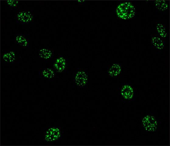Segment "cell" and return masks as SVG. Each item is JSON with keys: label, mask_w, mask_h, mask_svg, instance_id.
Returning <instances> with one entry per match:
<instances>
[{"label": "cell", "mask_w": 170, "mask_h": 146, "mask_svg": "<svg viewBox=\"0 0 170 146\" xmlns=\"http://www.w3.org/2000/svg\"><path fill=\"white\" fill-rule=\"evenodd\" d=\"M34 15L32 10L23 9L19 11L15 15L16 22L19 24H29L33 22Z\"/></svg>", "instance_id": "cell-5"}, {"label": "cell", "mask_w": 170, "mask_h": 146, "mask_svg": "<svg viewBox=\"0 0 170 146\" xmlns=\"http://www.w3.org/2000/svg\"><path fill=\"white\" fill-rule=\"evenodd\" d=\"M122 72L121 65L119 63H114L110 65L108 68V74L112 77H116L119 76Z\"/></svg>", "instance_id": "cell-12"}, {"label": "cell", "mask_w": 170, "mask_h": 146, "mask_svg": "<svg viewBox=\"0 0 170 146\" xmlns=\"http://www.w3.org/2000/svg\"><path fill=\"white\" fill-rule=\"evenodd\" d=\"M159 121L152 114H148L142 118L141 123L142 127L149 132H155L159 127Z\"/></svg>", "instance_id": "cell-4"}, {"label": "cell", "mask_w": 170, "mask_h": 146, "mask_svg": "<svg viewBox=\"0 0 170 146\" xmlns=\"http://www.w3.org/2000/svg\"><path fill=\"white\" fill-rule=\"evenodd\" d=\"M151 41L152 47L156 50L161 51L165 48V40L157 34L151 35Z\"/></svg>", "instance_id": "cell-8"}, {"label": "cell", "mask_w": 170, "mask_h": 146, "mask_svg": "<svg viewBox=\"0 0 170 146\" xmlns=\"http://www.w3.org/2000/svg\"><path fill=\"white\" fill-rule=\"evenodd\" d=\"M116 13L118 17L123 20L133 19L136 13V6L130 1L120 2L117 5Z\"/></svg>", "instance_id": "cell-1"}, {"label": "cell", "mask_w": 170, "mask_h": 146, "mask_svg": "<svg viewBox=\"0 0 170 146\" xmlns=\"http://www.w3.org/2000/svg\"><path fill=\"white\" fill-rule=\"evenodd\" d=\"M120 94L123 102L134 101L136 98L135 89L130 83L123 82L121 84Z\"/></svg>", "instance_id": "cell-2"}, {"label": "cell", "mask_w": 170, "mask_h": 146, "mask_svg": "<svg viewBox=\"0 0 170 146\" xmlns=\"http://www.w3.org/2000/svg\"><path fill=\"white\" fill-rule=\"evenodd\" d=\"M73 78L74 83L79 87H84L88 84V77L87 72L83 68L76 69L74 73Z\"/></svg>", "instance_id": "cell-6"}, {"label": "cell", "mask_w": 170, "mask_h": 146, "mask_svg": "<svg viewBox=\"0 0 170 146\" xmlns=\"http://www.w3.org/2000/svg\"><path fill=\"white\" fill-rule=\"evenodd\" d=\"M6 4L10 8L18 10L19 8V1L18 0H6Z\"/></svg>", "instance_id": "cell-16"}, {"label": "cell", "mask_w": 170, "mask_h": 146, "mask_svg": "<svg viewBox=\"0 0 170 146\" xmlns=\"http://www.w3.org/2000/svg\"><path fill=\"white\" fill-rule=\"evenodd\" d=\"M38 54L40 58L44 60H47L53 57L54 51L52 49L43 48L39 50Z\"/></svg>", "instance_id": "cell-14"}, {"label": "cell", "mask_w": 170, "mask_h": 146, "mask_svg": "<svg viewBox=\"0 0 170 146\" xmlns=\"http://www.w3.org/2000/svg\"><path fill=\"white\" fill-rule=\"evenodd\" d=\"M154 5L156 8L161 11H166L168 8V3L165 1H156Z\"/></svg>", "instance_id": "cell-15"}, {"label": "cell", "mask_w": 170, "mask_h": 146, "mask_svg": "<svg viewBox=\"0 0 170 146\" xmlns=\"http://www.w3.org/2000/svg\"><path fill=\"white\" fill-rule=\"evenodd\" d=\"M68 64L66 59L60 55L56 58L53 62V68L57 72L63 73L66 70Z\"/></svg>", "instance_id": "cell-7"}, {"label": "cell", "mask_w": 170, "mask_h": 146, "mask_svg": "<svg viewBox=\"0 0 170 146\" xmlns=\"http://www.w3.org/2000/svg\"><path fill=\"white\" fill-rule=\"evenodd\" d=\"M15 43L20 47L24 48L29 47V38L26 35L22 34H17L15 36Z\"/></svg>", "instance_id": "cell-9"}, {"label": "cell", "mask_w": 170, "mask_h": 146, "mask_svg": "<svg viewBox=\"0 0 170 146\" xmlns=\"http://www.w3.org/2000/svg\"><path fill=\"white\" fill-rule=\"evenodd\" d=\"M63 134V131L60 127H49L44 131V140L47 142L57 141L62 139Z\"/></svg>", "instance_id": "cell-3"}, {"label": "cell", "mask_w": 170, "mask_h": 146, "mask_svg": "<svg viewBox=\"0 0 170 146\" xmlns=\"http://www.w3.org/2000/svg\"><path fill=\"white\" fill-rule=\"evenodd\" d=\"M57 73L53 68H45L39 69V75L40 78L51 79L55 77Z\"/></svg>", "instance_id": "cell-11"}, {"label": "cell", "mask_w": 170, "mask_h": 146, "mask_svg": "<svg viewBox=\"0 0 170 146\" xmlns=\"http://www.w3.org/2000/svg\"><path fill=\"white\" fill-rule=\"evenodd\" d=\"M155 30L157 34L165 40L167 39L168 35V32L163 24L161 22H156Z\"/></svg>", "instance_id": "cell-13"}, {"label": "cell", "mask_w": 170, "mask_h": 146, "mask_svg": "<svg viewBox=\"0 0 170 146\" xmlns=\"http://www.w3.org/2000/svg\"><path fill=\"white\" fill-rule=\"evenodd\" d=\"M1 58L2 61L5 63H13L16 59L15 52L12 49L9 50L2 54Z\"/></svg>", "instance_id": "cell-10"}]
</instances>
